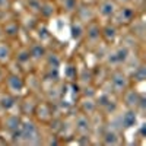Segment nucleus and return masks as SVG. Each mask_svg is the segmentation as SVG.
<instances>
[{"mask_svg":"<svg viewBox=\"0 0 146 146\" xmlns=\"http://www.w3.org/2000/svg\"><path fill=\"white\" fill-rule=\"evenodd\" d=\"M12 137L15 139V143H22V145H41V143H44L40 123H36L32 117H22L21 127L15 135H12Z\"/></svg>","mask_w":146,"mask_h":146,"instance_id":"nucleus-1","label":"nucleus"},{"mask_svg":"<svg viewBox=\"0 0 146 146\" xmlns=\"http://www.w3.org/2000/svg\"><path fill=\"white\" fill-rule=\"evenodd\" d=\"M131 51L133 50H130V48H127L123 44L110 45V48L105 51L104 58H102L104 67H108L110 70H111V69H117V67H123L126 64V62L129 60Z\"/></svg>","mask_w":146,"mask_h":146,"instance_id":"nucleus-2","label":"nucleus"},{"mask_svg":"<svg viewBox=\"0 0 146 146\" xmlns=\"http://www.w3.org/2000/svg\"><path fill=\"white\" fill-rule=\"evenodd\" d=\"M107 83L110 92L114 94L115 96H120L127 88L131 86V79L129 76V73L123 69V67H117V69H111L107 76Z\"/></svg>","mask_w":146,"mask_h":146,"instance_id":"nucleus-3","label":"nucleus"},{"mask_svg":"<svg viewBox=\"0 0 146 146\" xmlns=\"http://www.w3.org/2000/svg\"><path fill=\"white\" fill-rule=\"evenodd\" d=\"M82 42H85L86 48L91 50V51L98 50V48H100V45L102 42V38H101V22L98 19H95V21L86 23Z\"/></svg>","mask_w":146,"mask_h":146,"instance_id":"nucleus-4","label":"nucleus"},{"mask_svg":"<svg viewBox=\"0 0 146 146\" xmlns=\"http://www.w3.org/2000/svg\"><path fill=\"white\" fill-rule=\"evenodd\" d=\"M5 86H6V91L10 92L12 95L18 96H23L28 91H27V85H25V78L22 76V73H18V72H7L5 78Z\"/></svg>","mask_w":146,"mask_h":146,"instance_id":"nucleus-5","label":"nucleus"},{"mask_svg":"<svg viewBox=\"0 0 146 146\" xmlns=\"http://www.w3.org/2000/svg\"><path fill=\"white\" fill-rule=\"evenodd\" d=\"M73 123V131L75 136L83 137V136H91L94 131V117H89L86 114H83L82 111L76 113L72 118Z\"/></svg>","mask_w":146,"mask_h":146,"instance_id":"nucleus-6","label":"nucleus"},{"mask_svg":"<svg viewBox=\"0 0 146 146\" xmlns=\"http://www.w3.org/2000/svg\"><path fill=\"white\" fill-rule=\"evenodd\" d=\"M136 18H137L136 6L131 3H127V5H120L117 7L111 22H114L117 27H129Z\"/></svg>","mask_w":146,"mask_h":146,"instance_id":"nucleus-7","label":"nucleus"},{"mask_svg":"<svg viewBox=\"0 0 146 146\" xmlns=\"http://www.w3.org/2000/svg\"><path fill=\"white\" fill-rule=\"evenodd\" d=\"M114 94H111L110 91L107 92H100L95 94V100H96V105H98V111L104 115H113L117 113L118 104L114 98Z\"/></svg>","mask_w":146,"mask_h":146,"instance_id":"nucleus-8","label":"nucleus"},{"mask_svg":"<svg viewBox=\"0 0 146 146\" xmlns=\"http://www.w3.org/2000/svg\"><path fill=\"white\" fill-rule=\"evenodd\" d=\"M34 120L36 123H41V124H48L51 121V118L54 117V105L50 104L47 100L38 101L35 105L34 110V114H32Z\"/></svg>","mask_w":146,"mask_h":146,"instance_id":"nucleus-9","label":"nucleus"},{"mask_svg":"<svg viewBox=\"0 0 146 146\" xmlns=\"http://www.w3.org/2000/svg\"><path fill=\"white\" fill-rule=\"evenodd\" d=\"M19 67V70L22 73H28L32 70L34 67V63L31 60V54H29V48L28 45H21L18 50H13V60Z\"/></svg>","mask_w":146,"mask_h":146,"instance_id":"nucleus-10","label":"nucleus"},{"mask_svg":"<svg viewBox=\"0 0 146 146\" xmlns=\"http://www.w3.org/2000/svg\"><path fill=\"white\" fill-rule=\"evenodd\" d=\"M118 5L115 3V0H98L95 3V10H96V19L100 22H107L111 21Z\"/></svg>","mask_w":146,"mask_h":146,"instance_id":"nucleus-11","label":"nucleus"},{"mask_svg":"<svg viewBox=\"0 0 146 146\" xmlns=\"http://www.w3.org/2000/svg\"><path fill=\"white\" fill-rule=\"evenodd\" d=\"M117 123L120 126V130H129L137 126V111L136 110L124 108L117 115Z\"/></svg>","mask_w":146,"mask_h":146,"instance_id":"nucleus-12","label":"nucleus"},{"mask_svg":"<svg viewBox=\"0 0 146 146\" xmlns=\"http://www.w3.org/2000/svg\"><path fill=\"white\" fill-rule=\"evenodd\" d=\"M120 36L118 32V27L114 22L107 21L104 23H101V38L104 42H107V45H114Z\"/></svg>","mask_w":146,"mask_h":146,"instance_id":"nucleus-13","label":"nucleus"},{"mask_svg":"<svg viewBox=\"0 0 146 146\" xmlns=\"http://www.w3.org/2000/svg\"><path fill=\"white\" fill-rule=\"evenodd\" d=\"M121 98V102H123L124 108H130V110H137L139 107V102L142 100V94L136 89V88H127L123 94L120 95Z\"/></svg>","mask_w":146,"mask_h":146,"instance_id":"nucleus-14","label":"nucleus"},{"mask_svg":"<svg viewBox=\"0 0 146 146\" xmlns=\"http://www.w3.org/2000/svg\"><path fill=\"white\" fill-rule=\"evenodd\" d=\"M79 111H82L83 114H86L89 117H95L96 114H100L95 96H92V95H82L80 100H79Z\"/></svg>","mask_w":146,"mask_h":146,"instance_id":"nucleus-15","label":"nucleus"},{"mask_svg":"<svg viewBox=\"0 0 146 146\" xmlns=\"http://www.w3.org/2000/svg\"><path fill=\"white\" fill-rule=\"evenodd\" d=\"M21 22L19 19L15 18H9L7 21H5L2 23V29H3V35L5 40H16L19 34H21Z\"/></svg>","mask_w":146,"mask_h":146,"instance_id":"nucleus-16","label":"nucleus"},{"mask_svg":"<svg viewBox=\"0 0 146 146\" xmlns=\"http://www.w3.org/2000/svg\"><path fill=\"white\" fill-rule=\"evenodd\" d=\"M75 18H78L80 22H83L85 25L92 21L96 19V10H95V5H80L78 6V9L75 10Z\"/></svg>","mask_w":146,"mask_h":146,"instance_id":"nucleus-17","label":"nucleus"},{"mask_svg":"<svg viewBox=\"0 0 146 146\" xmlns=\"http://www.w3.org/2000/svg\"><path fill=\"white\" fill-rule=\"evenodd\" d=\"M21 121H22V115L15 114L13 111H12V113H6V115L2 120V126L9 135H15L21 127Z\"/></svg>","mask_w":146,"mask_h":146,"instance_id":"nucleus-18","label":"nucleus"},{"mask_svg":"<svg viewBox=\"0 0 146 146\" xmlns=\"http://www.w3.org/2000/svg\"><path fill=\"white\" fill-rule=\"evenodd\" d=\"M101 142L105 146H118L123 143V136H121V130L115 127H108L101 136Z\"/></svg>","mask_w":146,"mask_h":146,"instance_id":"nucleus-19","label":"nucleus"},{"mask_svg":"<svg viewBox=\"0 0 146 146\" xmlns=\"http://www.w3.org/2000/svg\"><path fill=\"white\" fill-rule=\"evenodd\" d=\"M58 12V5L54 0H41V6L38 12V18L42 21H48L57 15Z\"/></svg>","mask_w":146,"mask_h":146,"instance_id":"nucleus-20","label":"nucleus"},{"mask_svg":"<svg viewBox=\"0 0 146 146\" xmlns=\"http://www.w3.org/2000/svg\"><path fill=\"white\" fill-rule=\"evenodd\" d=\"M19 100L21 98H18V96H15V95H12L7 91L0 92V108H2L5 113H12L18 107Z\"/></svg>","mask_w":146,"mask_h":146,"instance_id":"nucleus-21","label":"nucleus"},{"mask_svg":"<svg viewBox=\"0 0 146 146\" xmlns=\"http://www.w3.org/2000/svg\"><path fill=\"white\" fill-rule=\"evenodd\" d=\"M28 48H29V54H31V60H32L34 66L44 62L45 54H47V47L42 42H31Z\"/></svg>","mask_w":146,"mask_h":146,"instance_id":"nucleus-22","label":"nucleus"},{"mask_svg":"<svg viewBox=\"0 0 146 146\" xmlns=\"http://www.w3.org/2000/svg\"><path fill=\"white\" fill-rule=\"evenodd\" d=\"M12 60H13V48H12V45L6 40L0 41V67L6 69V66L12 63Z\"/></svg>","mask_w":146,"mask_h":146,"instance_id":"nucleus-23","label":"nucleus"},{"mask_svg":"<svg viewBox=\"0 0 146 146\" xmlns=\"http://www.w3.org/2000/svg\"><path fill=\"white\" fill-rule=\"evenodd\" d=\"M76 82L80 86L94 85V72L89 67H78L76 66Z\"/></svg>","mask_w":146,"mask_h":146,"instance_id":"nucleus-24","label":"nucleus"},{"mask_svg":"<svg viewBox=\"0 0 146 146\" xmlns=\"http://www.w3.org/2000/svg\"><path fill=\"white\" fill-rule=\"evenodd\" d=\"M44 92H45V100L53 105L57 104L60 100H63V91H62V83H60V80L53 83L48 89H44Z\"/></svg>","mask_w":146,"mask_h":146,"instance_id":"nucleus-25","label":"nucleus"},{"mask_svg":"<svg viewBox=\"0 0 146 146\" xmlns=\"http://www.w3.org/2000/svg\"><path fill=\"white\" fill-rule=\"evenodd\" d=\"M129 29H130V34L135 36V38L142 44L145 41V32H146V28H145V22L140 19V18H136L133 21L130 25H129Z\"/></svg>","mask_w":146,"mask_h":146,"instance_id":"nucleus-26","label":"nucleus"},{"mask_svg":"<svg viewBox=\"0 0 146 146\" xmlns=\"http://www.w3.org/2000/svg\"><path fill=\"white\" fill-rule=\"evenodd\" d=\"M85 27L86 25L83 22H80L78 18H73V21L70 22V35L73 41L82 42L83 35H85Z\"/></svg>","mask_w":146,"mask_h":146,"instance_id":"nucleus-27","label":"nucleus"},{"mask_svg":"<svg viewBox=\"0 0 146 146\" xmlns=\"http://www.w3.org/2000/svg\"><path fill=\"white\" fill-rule=\"evenodd\" d=\"M129 76H130L131 82H135V83L145 82V79H146V64H145L143 60L131 72H129Z\"/></svg>","mask_w":146,"mask_h":146,"instance_id":"nucleus-28","label":"nucleus"},{"mask_svg":"<svg viewBox=\"0 0 146 146\" xmlns=\"http://www.w3.org/2000/svg\"><path fill=\"white\" fill-rule=\"evenodd\" d=\"M44 62H45L47 67L50 69V70H58L60 66H62V57H60L57 53H54V51L47 50V54H45Z\"/></svg>","mask_w":146,"mask_h":146,"instance_id":"nucleus-29","label":"nucleus"},{"mask_svg":"<svg viewBox=\"0 0 146 146\" xmlns=\"http://www.w3.org/2000/svg\"><path fill=\"white\" fill-rule=\"evenodd\" d=\"M57 5H58V9H62L64 13L73 15L75 10L78 9V6H79V2L78 0H60Z\"/></svg>","mask_w":146,"mask_h":146,"instance_id":"nucleus-30","label":"nucleus"},{"mask_svg":"<svg viewBox=\"0 0 146 146\" xmlns=\"http://www.w3.org/2000/svg\"><path fill=\"white\" fill-rule=\"evenodd\" d=\"M13 0H0V12H9L12 9Z\"/></svg>","mask_w":146,"mask_h":146,"instance_id":"nucleus-31","label":"nucleus"},{"mask_svg":"<svg viewBox=\"0 0 146 146\" xmlns=\"http://www.w3.org/2000/svg\"><path fill=\"white\" fill-rule=\"evenodd\" d=\"M80 5H95L96 0H78Z\"/></svg>","mask_w":146,"mask_h":146,"instance_id":"nucleus-32","label":"nucleus"},{"mask_svg":"<svg viewBox=\"0 0 146 146\" xmlns=\"http://www.w3.org/2000/svg\"><path fill=\"white\" fill-rule=\"evenodd\" d=\"M115 3L120 6V5H127V3H131V0H115Z\"/></svg>","mask_w":146,"mask_h":146,"instance_id":"nucleus-33","label":"nucleus"},{"mask_svg":"<svg viewBox=\"0 0 146 146\" xmlns=\"http://www.w3.org/2000/svg\"><path fill=\"white\" fill-rule=\"evenodd\" d=\"M5 40V35H3V29H2V25H0V41Z\"/></svg>","mask_w":146,"mask_h":146,"instance_id":"nucleus-34","label":"nucleus"},{"mask_svg":"<svg viewBox=\"0 0 146 146\" xmlns=\"http://www.w3.org/2000/svg\"><path fill=\"white\" fill-rule=\"evenodd\" d=\"M0 80H2V76H0Z\"/></svg>","mask_w":146,"mask_h":146,"instance_id":"nucleus-35","label":"nucleus"},{"mask_svg":"<svg viewBox=\"0 0 146 146\" xmlns=\"http://www.w3.org/2000/svg\"><path fill=\"white\" fill-rule=\"evenodd\" d=\"M96 2H98V0H96Z\"/></svg>","mask_w":146,"mask_h":146,"instance_id":"nucleus-36","label":"nucleus"}]
</instances>
